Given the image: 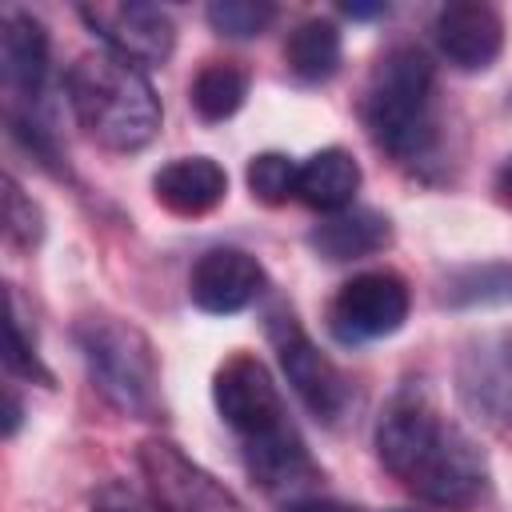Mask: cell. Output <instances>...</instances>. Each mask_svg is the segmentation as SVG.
Listing matches in <instances>:
<instances>
[{
	"label": "cell",
	"instance_id": "obj_25",
	"mask_svg": "<svg viewBox=\"0 0 512 512\" xmlns=\"http://www.w3.org/2000/svg\"><path fill=\"white\" fill-rule=\"evenodd\" d=\"M284 512H348V508L336 504V500H328V496H292L284 504Z\"/></svg>",
	"mask_w": 512,
	"mask_h": 512
},
{
	"label": "cell",
	"instance_id": "obj_11",
	"mask_svg": "<svg viewBox=\"0 0 512 512\" xmlns=\"http://www.w3.org/2000/svg\"><path fill=\"white\" fill-rule=\"evenodd\" d=\"M436 48L460 72H484L504 52V20L492 4L456 0L436 12Z\"/></svg>",
	"mask_w": 512,
	"mask_h": 512
},
{
	"label": "cell",
	"instance_id": "obj_29",
	"mask_svg": "<svg viewBox=\"0 0 512 512\" xmlns=\"http://www.w3.org/2000/svg\"><path fill=\"white\" fill-rule=\"evenodd\" d=\"M392 512H420V508H392Z\"/></svg>",
	"mask_w": 512,
	"mask_h": 512
},
{
	"label": "cell",
	"instance_id": "obj_22",
	"mask_svg": "<svg viewBox=\"0 0 512 512\" xmlns=\"http://www.w3.org/2000/svg\"><path fill=\"white\" fill-rule=\"evenodd\" d=\"M296 164L292 156L284 152H260L248 160V192L260 200V204H284L296 196Z\"/></svg>",
	"mask_w": 512,
	"mask_h": 512
},
{
	"label": "cell",
	"instance_id": "obj_24",
	"mask_svg": "<svg viewBox=\"0 0 512 512\" xmlns=\"http://www.w3.org/2000/svg\"><path fill=\"white\" fill-rule=\"evenodd\" d=\"M92 512H164V508L152 496H144V492L112 480V484H104V488L92 492Z\"/></svg>",
	"mask_w": 512,
	"mask_h": 512
},
{
	"label": "cell",
	"instance_id": "obj_27",
	"mask_svg": "<svg viewBox=\"0 0 512 512\" xmlns=\"http://www.w3.org/2000/svg\"><path fill=\"white\" fill-rule=\"evenodd\" d=\"M496 196L504 204H512V160H504V168L496 172Z\"/></svg>",
	"mask_w": 512,
	"mask_h": 512
},
{
	"label": "cell",
	"instance_id": "obj_14",
	"mask_svg": "<svg viewBox=\"0 0 512 512\" xmlns=\"http://www.w3.org/2000/svg\"><path fill=\"white\" fill-rule=\"evenodd\" d=\"M152 192L172 216H204L224 200L228 172L212 156H180L156 172Z\"/></svg>",
	"mask_w": 512,
	"mask_h": 512
},
{
	"label": "cell",
	"instance_id": "obj_7",
	"mask_svg": "<svg viewBox=\"0 0 512 512\" xmlns=\"http://www.w3.org/2000/svg\"><path fill=\"white\" fill-rule=\"evenodd\" d=\"M456 396L476 424L512 440V332H484L460 348Z\"/></svg>",
	"mask_w": 512,
	"mask_h": 512
},
{
	"label": "cell",
	"instance_id": "obj_13",
	"mask_svg": "<svg viewBox=\"0 0 512 512\" xmlns=\"http://www.w3.org/2000/svg\"><path fill=\"white\" fill-rule=\"evenodd\" d=\"M0 72L4 88L20 100H32L44 92L48 80V28L28 12H4L0 24Z\"/></svg>",
	"mask_w": 512,
	"mask_h": 512
},
{
	"label": "cell",
	"instance_id": "obj_8",
	"mask_svg": "<svg viewBox=\"0 0 512 512\" xmlns=\"http://www.w3.org/2000/svg\"><path fill=\"white\" fill-rule=\"evenodd\" d=\"M408 308H412L408 284L396 272L376 268L340 284V292L328 304V328L340 344H368L392 336L408 320Z\"/></svg>",
	"mask_w": 512,
	"mask_h": 512
},
{
	"label": "cell",
	"instance_id": "obj_4",
	"mask_svg": "<svg viewBox=\"0 0 512 512\" xmlns=\"http://www.w3.org/2000/svg\"><path fill=\"white\" fill-rule=\"evenodd\" d=\"M76 348L84 356L92 388L132 420H160V368L148 336L120 316H84L76 324Z\"/></svg>",
	"mask_w": 512,
	"mask_h": 512
},
{
	"label": "cell",
	"instance_id": "obj_26",
	"mask_svg": "<svg viewBox=\"0 0 512 512\" xmlns=\"http://www.w3.org/2000/svg\"><path fill=\"white\" fill-rule=\"evenodd\" d=\"M20 416H24V408H20V396H16L12 388H4V436H8V440L20 432Z\"/></svg>",
	"mask_w": 512,
	"mask_h": 512
},
{
	"label": "cell",
	"instance_id": "obj_15",
	"mask_svg": "<svg viewBox=\"0 0 512 512\" xmlns=\"http://www.w3.org/2000/svg\"><path fill=\"white\" fill-rule=\"evenodd\" d=\"M388 240H392V224L376 208L332 212L320 224H312V232H308V244L324 260H360V256H372V252L388 248Z\"/></svg>",
	"mask_w": 512,
	"mask_h": 512
},
{
	"label": "cell",
	"instance_id": "obj_21",
	"mask_svg": "<svg viewBox=\"0 0 512 512\" xmlns=\"http://www.w3.org/2000/svg\"><path fill=\"white\" fill-rule=\"evenodd\" d=\"M204 16L220 36L248 40V36H260L276 20V4H268V0H212Z\"/></svg>",
	"mask_w": 512,
	"mask_h": 512
},
{
	"label": "cell",
	"instance_id": "obj_6",
	"mask_svg": "<svg viewBox=\"0 0 512 512\" xmlns=\"http://www.w3.org/2000/svg\"><path fill=\"white\" fill-rule=\"evenodd\" d=\"M212 400H216V412L224 416V424L240 436V448L292 428L272 372L252 352H236L216 368Z\"/></svg>",
	"mask_w": 512,
	"mask_h": 512
},
{
	"label": "cell",
	"instance_id": "obj_1",
	"mask_svg": "<svg viewBox=\"0 0 512 512\" xmlns=\"http://www.w3.org/2000/svg\"><path fill=\"white\" fill-rule=\"evenodd\" d=\"M380 464L420 500L452 512H468L488 484V464L476 440L448 424L428 396L400 392L376 424Z\"/></svg>",
	"mask_w": 512,
	"mask_h": 512
},
{
	"label": "cell",
	"instance_id": "obj_12",
	"mask_svg": "<svg viewBox=\"0 0 512 512\" xmlns=\"http://www.w3.org/2000/svg\"><path fill=\"white\" fill-rule=\"evenodd\" d=\"M192 304L212 316H232L264 292V268L244 248H208L188 276Z\"/></svg>",
	"mask_w": 512,
	"mask_h": 512
},
{
	"label": "cell",
	"instance_id": "obj_3",
	"mask_svg": "<svg viewBox=\"0 0 512 512\" xmlns=\"http://www.w3.org/2000/svg\"><path fill=\"white\" fill-rule=\"evenodd\" d=\"M436 68L428 52L400 44L384 52L368 76L360 116L376 148L400 164H416L436 144Z\"/></svg>",
	"mask_w": 512,
	"mask_h": 512
},
{
	"label": "cell",
	"instance_id": "obj_9",
	"mask_svg": "<svg viewBox=\"0 0 512 512\" xmlns=\"http://www.w3.org/2000/svg\"><path fill=\"white\" fill-rule=\"evenodd\" d=\"M136 460H140L148 496L164 512H244V504L216 476H208L168 440H144Z\"/></svg>",
	"mask_w": 512,
	"mask_h": 512
},
{
	"label": "cell",
	"instance_id": "obj_28",
	"mask_svg": "<svg viewBox=\"0 0 512 512\" xmlns=\"http://www.w3.org/2000/svg\"><path fill=\"white\" fill-rule=\"evenodd\" d=\"M344 12L356 16V20H368V16H384L388 4H344Z\"/></svg>",
	"mask_w": 512,
	"mask_h": 512
},
{
	"label": "cell",
	"instance_id": "obj_5",
	"mask_svg": "<svg viewBox=\"0 0 512 512\" xmlns=\"http://www.w3.org/2000/svg\"><path fill=\"white\" fill-rule=\"evenodd\" d=\"M268 340H272V348L280 356V368H284L292 392L300 396V404L316 420L336 424L344 416V408L352 404L348 376L312 344V336L300 328L292 308H272L268 312Z\"/></svg>",
	"mask_w": 512,
	"mask_h": 512
},
{
	"label": "cell",
	"instance_id": "obj_16",
	"mask_svg": "<svg viewBox=\"0 0 512 512\" xmlns=\"http://www.w3.org/2000/svg\"><path fill=\"white\" fill-rule=\"evenodd\" d=\"M356 188H360V164L344 148H320L296 172V200L328 216L352 208Z\"/></svg>",
	"mask_w": 512,
	"mask_h": 512
},
{
	"label": "cell",
	"instance_id": "obj_2",
	"mask_svg": "<svg viewBox=\"0 0 512 512\" xmlns=\"http://www.w3.org/2000/svg\"><path fill=\"white\" fill-rule=\"evenodd\" d=\"M68 104L80 128L108 152H140L160 132V100L148 76L116 52H84L68 68Z\"/></svg>",
	"mask_w": 512,
	"mask_h": 512
},
{
	"label": "cell",
	"instance_id": "obj_17",
	"mask_svg": "<svg viewBox=\"0 0 512 512\" xmlns=\"http://www.w3.org/2000/svg\"><path fill=\"white\" fill-rule=\"evenodd\" d=\"M284 60H288V68H292L300 80H308V84L332 80L336 68H340V60H344L340 28H336L332 20H320V16L296 24V28L288 32V40H284Z\"/></svg>",
	"mask_w": 512,
	"mask_h": 512
},
{
	"label": "cell",
	"instance_id": "obj_23",
	"mask_svg": "<svg viewBox=\"0 0 512 512\" xmlns=\"http://www.w3.org/2000/svg\"><path fill=\"white\" fill-rule=\"evenodd\" d=\"M4 364L12 376L24 380H40L44 388H52V372L40 364L36 356V340L32 332H24V316H20V292H8V348H4Z\"/></svg>",
	"mask_w": 512,
	"mask_h": 512
},
{
	"label": "cell",
	"instance_id": "obj_19",
	"mask_svg": "<svg viewBox=\"0 0 512 512\" xmlns=\"http://www.w3.org/2000/svg\"><path fill=\"white\" fill-rule=\"evenodd\" d=\"M440 300L448 308L508 304L512 300V264H468L444 280Z\"/></svg>",
	"mask_w": 512,
	"mask_h": 512
},
{
	"label": "cell",
	"instance_id": "obj_20",
	"mask_svg": "<svg viewBox=\"0 0 512 512\" xmlns=\"http://www.w3.org/2000/svg\"><path fill=\"white\" fill-rule=\"evenodd\" d=\"M4 240L16 252H32L44 240V212L16 176H4Z\"/></svg>",
	"mask_w": 512,
	"mask_h": 512
},
{
	"label": "cell",
	"instance_id": "obj_10",
	"mask_svg": "<svg viewBox=\"0 0 512 512\" xmlns=\"http://www.w3.org/2000/svg\"><path fill=\"white\" fill-rule=\"evenodd\" d=\"M80 20L108 44V52L136 68H156L176 48V24L156 4H84Z\"/></svg>",
	"mask_w": 512,
	"mask_h": 512
},
{
	"label": "cell",
	"instance_id": "obj_18",
	"mask_svg": "<svg viewBox=\"0 0 512 512\" xmlns=\"http://www.w3.org/2000/svg\"><path fill=\"white\" fill-rule=\"evenodd\" d=\"M188 96H192V108H196L200 120L220 124V120L240 112V104L248 96V72L240 64H232V60H212V64H204L196 72Z\"/></svg>",
	"mask_w": 512,
	"mask_h": 512
}]
</instances>
